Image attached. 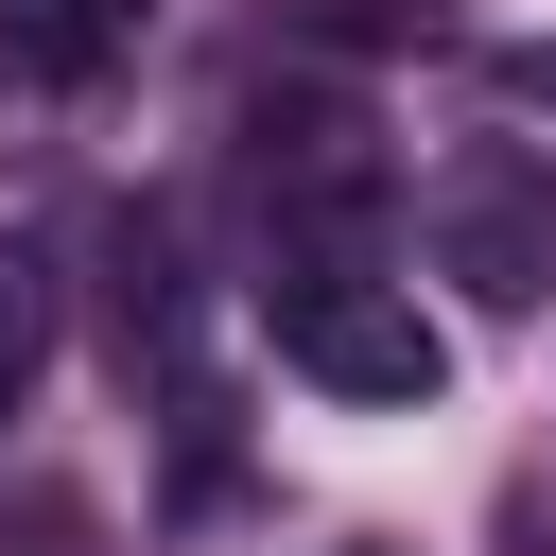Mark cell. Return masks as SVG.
<instances>
[{
  "label": "cell",
  "instance_id": "cell-1",
  "mask_svg": "<svg viewBox=\"0 0 556 556\" xmlns=\"http://www.w3.org/2000/svg\"><path fill=\"white\" fill-rule=\"evenodd\" d=\"M278 365L330 382V400H434V382H452L434 313H417L400 278H365V261H295V278H278Z\"/></svg>",
  "mask_w": 556,
  "mask_h": 556
},
{
  "label": "cell",
  "instance_id": "cell-2",
  "mask_svg": "<svg viewBox=\"0 0 556 556\" xmlns=\"http://www.w3.org/2000/svg\"><path fill=\"white\" fill-rule=\"evenodd\" d=\"M434 278L469 313H539L556 295V156L539 139H469L434 174Z\"/></svg>",
  "mask_w": 556,
  "mask_h": 556
},
{
  "label": "cell",
  "instance_id": "cell-3",
  "mask_svg": "<svg viewBox=\"0 0 556 556\" xmlns=\"http://www.w3.org/2000/svg\"><path fill=\"white\" fill-rule=\"evenodd\" d=\"M261 208L295 226V261H348V243H365V208H382L365 122H348V104H278V122H261Z\"/></svg>",
  "mask_w": 556,
  "mask_h": 556
},
{
  "label": "cell",
  "instance_id": "cell-4",
  "mask_svg": "<svg viewBox=\"0 0 556 556\" xmlns=\"http://www.w3.org/2000/svg\"><path fill=\"white\" fill-rule=\"evenodd\" d=\"M139 17H156V0H0V70L87 87V70H122V52H139Z\"/></svg>",
  "mask_w": 556,
  "mask_h": 556
},
{
  "label": "cell",
  "instance_id": "cell-5",
  "mask_svg": "<svg viewBox=\"0 0 556 556\" xmlns=\"http://www.w3.org/2000/svg\"><path fill=\"white\" fill-rule=\"evenodd\" d=\"M313 35H330V52H434L452 0H313Z\"/></svg>",
  "mask_w": 556,
  "mask_h": 556
},
{
  "label": "cell",
  "instance_id": "cell-6",
  "mask_svg": "<svg viewBox=\"0 0 556 556\" xmlns=\"http://www.w3.org/2000/svg\"><path fill=\"white\" fill-rule=\"evenodd\" d=\"M35 348H52V313H35V278L0 261V417H17V382H35Z\"/></svg>",
  "mask_w": 556,
  "mask_h": 556
},
{
  "label": "cell",
  "instance_id": "cell-7",
  "mask_svg": "<svg viewBox=\"0 0 556 556\" xmlns=\"http://www.w3.org/2000/svg\"><path fill=\"white\" fill-rule=\"evenodd\" d=\"M504 104H539V122H556V52H504Z\"/></svg>",
  "mask_w": 556,
  "mask_h": 556
}]
</instances>
